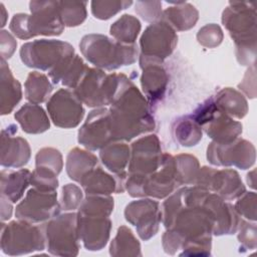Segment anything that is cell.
Wrapping results in <instances>:
<instances>
[{
    "mask_svg": "<svg viewBox=\"0 0 257 257\" xmlns=\"http://www.w3.org/2000/svg\"><path fill=\"white\" fill-rule=\"evenodd\" d=\"M25 98L34 104L47 101L53 91V84L49 78L41 72L31 71L24 83Z\"/></svg>",
    "mask_w": 257,
    "mask_h": 257,
    "instance_id": "33",
    "label": "cell"
},
{
    "mask_svg": "<svg viewBox=\"0 0 257 257\" xmlns=\"http://www.w3.org/2000/svg\"><path fill=\"white\" fill-rule=\"evenodd\" d=\"M174 156L164 153L161 167L149 175L128 174L125 180V191L133 198L166 199L178 188Z\"/></svg>",
    "mask_w": 257,
    "mask_h": 257,
    "instance_id": "5",
    "label": "cell"
},
{
    "mask_svg": "<svg viewBox=\"0 0 257 257\" xmlns=\"http://www.w3.org/2000/svg\"><path fill=\"white\" fill-rule=\"evenodd\" d=\"M99 159L112 174L125 173L131 159V148L124 142H112L100 149Z\"/></svg>",
    "mask_w": 257,
    "mask_h": 257,
    "instance_id": "30",
    "label": "cell"
},
{
    "mask_svg": "<svg viewBox=\"0 0 257 257\" xmlns=\"http://www.w3.org/2000/svg\"><path fill=\"white\" fill-rule=\"evenodd\" d=\"M0 71V113L6 115L11 113L21 100L22 88L4 59H1Z\"/></svg>",
    "mask_w": 257,
    "mask_h": 257,
    "instance_id": "26",
    "label": "cell"
},
{
    "mask_svg": "<svg viewBox=\"0 0 257 257\" xmlns=\"http://www.w3.org/2000/svg\"><path fill=\"white\" fill-rule=\"evenodd\" d=\"M17 41L14 36L5 29L0 31V54L1 59H9L15 52Z\"/></svg>",
    "mask_w": 257,
    "mask_h": 257,
    "instance_id": "49",
    "label": "cell"
},
{
    "mask_svg": "<svg viewBox=\"0 0 257 257\" xmlns=\"http://www.w3.org/2000/svg\"><path fill=\"white\" fill-rule=\"evenodd\" d=\"M23 132L30 135L42 134L50 128V119L38 104L25 103L14 114Z\"/></svg>",
    "mask_w": 257,
    "mask_h": 257,
    "instance_id": "27",
    "label": "cell"
},
{
    "mask_svg": "<svg viewBox=\"0 0 257 257\" xmlns=\"http://www.w3.org/2000/svg\"><path fill=\"white\" fill-rule=\"evenodd\" d=\"M98 164L97 157L88 150L73 148L66 157V173L74 182L80 183L82 177Z\"/></svg>",
    "mask_w": 257,
    "mask_h": 257,
    "instance_id": "32",
    "label": "cell"
},
{
    "mask_svg": "<svg viewBox=\"0 0 257 257\" xmlns=\"http://www.w3.org/2000/svg\"><path fill=\"white\" fill-rule=\"evenodd\" d=\"M117 74V86L108 109L114 140L127 142L153 132L156 122L146 96L125 74Z\"/></svg>",
    "mask_w": 257,
    "mask_h": 257,
    "instance_id": "2",
    "label": "cell"
},
{
    "mask_svg": "<svg viewBox=\"0 0 257 257\" xmlns=\"http://www.w3.org/2000/svg\"><path fill=\"white\" fill-rule=\"evenodd\" d=\"M174 166L179 186H194L200 170L198 159L190 154H180L174 157Z\"/></svg>",
    "mask_w": 257,
    "mask_h": 257,
    "instance_id": "37",
    "label": "cell"
},
{
    "mask_svg": "<svg viewBox=\"0 0 257 257\" xmlns=\"http://www.w3.org/2000/svg\"><path fill=\"white\" fill-rule=\"evenodd\" d=\"M206 203L215 219L213 235L223 236L235 234L241 218L235 211L234 206L211 192L206 197Z\"/></svg>",
    "mask_w": 257,
    "mask_h": 257,
    "instance_id": "24",
    "label": "cell"
},
{
    "mask_svg": "<svg viewBox=\"0 0 257 257\" xmlns=\"http://www.w3.org/2000/svg\"><path fill=\"white\" fill-rule=\"evenodd\" d=\"M173 136L183 147H194L198 145L203 137V131L196 120L190 115L177 118L173 124Z\"/></svg>",
    "mask_w": 257,
    "mask_h": 257,
    "instance_id": "35",
    "label": "cell"
},
{
    "mask_svg": "<svg viewBox=\"0 0 257 257\" xmlns=\"http://www.w3.org/2000/svg\"><path fill=\"white\" fill-rule=\"evenodd\" d=\"M117 80V73L107 74L102 69L88 67L73 92L88 107H105L110 104Z\"/></svg>",
    "mask_w": 257,
    "mask_h": 257,
    "instance_id": "10",
    "label": "cell"
},
{
    "mask_svg": "<svg viewBox=\"0 0 257 257\" xmlns=\"http://www.w3.org/2000/svg\"><path fill=\"white\" fill-rule=\"evenodd\" d=\"M247 183L251 188H255V170L247 174Z\"/></svg>",
    "mask_w": 257,
    "mask_h": 257,
    "instance_id": "53",
    "label": "cell"
},
{
    "mask_svg": "<svg viewBox=\"0 0 257 257\" xmlns=\"http://www.w3.org/2000/svg\"><path fill=\"white\" fill-rule=\"evenodd\" d=\"M1 250L10 256L43 251L46 246L44 229L32 223L18 220L1 224Z\"/></svg>",
    "mask_w": 257,
    "mask_h": 257,
    "instance_id": "6",
    "label": "cell"
},
{
    "mask_svg": "<svg viewBox=\"0 0 257 257\" xmlns=\"http://www.w3.org/2000/svg\"><path fill=\"white\" fill-rule=\"evenodd\" d=\"M178 43L176 30L163 19L150 24L140 38V55L164 61Z\"/></svg>",
    "mask_w": 257,
    "mask_h": 257,
    "instance_id": "15",
    "label": "cell"
},
{
    "mask_svg": "<svg viewBox=\"0 0 257 257\" xmlns=\"http://www.w3.org/2000/svg\"><path fill=\"white\" fill-rule=\"evenodd\" d=\"M47 251L56 256H77L79 236L77 230V213L58 214L48 220L44 226Z\"/></svg>",
    "mask_w": 257,
    "mask_h": 257,
    "instance_id": "8",
    "label": "cell"
},
{
    "mask_svg": "<svg viewBox=\"0 0 257 257\" xmlns=\"http://www.w3.org/2000/svg\"><path fill=\"white\" fill-rule=\"evenodd\" d=\"M0 12H1V27H4L5 24H6V21H7V18H8V13L5 9V6L3 3H0Z\"/></svg>",
    "mask_w": 257,
    "mask_h": 257,
    "instance_id": "52",
    "label": "cell"
},
{
    "mask_svg": "<svg viewBox=\"0 0 257 257\" xmlns=\"http://www.w3.org/2000/svg\"><path fill=\"white\" fill-rule=\"evenodd\" d=\"M238 241L243 249L254 250L257 247V228L255 222L240 219L238 225Z\"/></svg>",
    "mask_w": 257,
    "mask_h": 257,
    "instance_id": "46",
    "label": "cell"
},
{
    "mask_svg": "<svg viewBox=\"0 0 257 257\" xmlns=\"http://www.w3.org/2000/svg\"><path fill=\"white\" fill-rule=\"evenodd\" d=\"M60 211L56 191L45 192L32 188L16 206L15 216L18 220L38 224L47 222L60 214Z\"/></svg>",
    "mask_w": 257,
    "mask_h": 257,
    "instance_id": "13",
    "label": "cell"
},
{
    "mask_svg": "<svg viewBox=\"0 0 257 257\" xmlns=\"http://www.w3.org/2000/svg\"><path fill=\"white\" fill-rule=\"evenodd\" d=\"M124 218L136 227L140 238L148 241L156 236L162 222L160 204L150 198L133 201L125 206Z\"/></svg>",
    "mask_w": 257,
    "mask_h": 257,
    "instance_id": "17",
    "label": "cell"
},
{
    "mask_svg": "<svg viewBox=\"0 0 257 257\" xmlns=\"http://www.w3.org/2000/svg\"><path fill=\"white\" fill-rule=\"evenodd\" d=\"M87 2L58 1L61 20L66 27H75L84 22L87 16Z\"/></svg>",
    "mask_w": 257,
    "mask_h": 257,
    "instance_id": "39",
    "label": "cell"
},
{
    "mask_svg": "<svg viewBox=\"0 0 257 257\" xmlns=\"http://www.w3.org/2000/svg\"><path fill=\"white\" fill-rule=\"evenodd\" d=\"M0 200H1V221L4 222L11 218L13 207H12V202L9 201L6 197L1 195Z\"/></svg>",
    "mask_w": 257,
    "mask_h": 257,
    "instance_id": "51",
    "label": "cell"
},
{
    "mask_svg": "<svg viewBox=\"0 0 257 257\" xmlns=\"http://www.w3.org/2000/svg\"><path fill=\"white\" fill-rule=\"evenodd\" d=\"M58 184L57 175L49 170L35 167L31 173L30 185L40 191L54 192L58 188Z\"/></svg>",
    "mask_w": 257,
    "mask_h": 257,
    "instance_id": "42",
    "label": "cell"
},
{
    "mask_svg": "<svg viewBox=\"0 0 257 257\" xmlns=\"http://www.w3.org/2000/svg\"><path fill=\"white\" fill-rule=\"evenodd\" d=\"M213 99L223 112L233 118H243L249 109L244 94L232 87L222 88L213 96Z\"/></svg>",
    "mask_w": 257,
    "mask_h": 257,
    "instance_id": "31",
    "label": "cell"
},
{
    "mask_svg": "<svg viewBox=\"0 0 257 257\" xmlns=\"http://www.w3.org/2000/svg\"><path fill=\"white\" fill-rule=\"evenodd\" d=\"M173 6L163 11L162 19L169 23L176 31H186L193 28L198 19L199 11L188 2H174Z\"/></svg>",
    "mask_w": 257,
    "mask_h": 257,
    "instance_id": "28",
    "label": "cell"
},
{
    "mask_svg": "<svg viewBox=\"0 0 257 257\" xmlns=\"http://www.w3.org/2000/svg\"><path fill=\"white\" fill-rule=\"evenodd\" d=\"M114 201L108 195H86L83 198L77 213L87 216H101L109 217L113 211Z\"/></svg>",
    "mask_w": 257,
    "mask_h": 257,
    "instance_id": "38",
    "label": "cell"
},
{
    "mask_svg": "<svg viewBox=\"0 0 257 257\" xmlns=\"http://www.w3.org/2000/svg\"><path fill=\"white\" fill-rule=\"evenodd\" d=\"M222 24L235 45L240 65L251 66L256 58V8L253 2L230 1L222 12Z\"/></svg>",
    "mask_w": 257,
    "mask_h": 257,
    "instance_id": "3",
    "label": "cell"
},
{
    "mask_svg": "<svg viewBox=\"0 0 257 257\" xmlns=\"http://www.w3.org/2000/svg\"><path fill=\"white\" fill-rule=\"evenodd\" d=\"M17 126L9 124L1 131V157L0 164L4 168H22L28 164L31 157V150L28 142L17 137Z\"/></svg>",
    "mask_w": 257,
    "mask_h": 257,
    "instance_id": "22",
    "label": "cell"
},
{
    "mask_svg": "<svg viewBox=\"0 0 257 257\" xmlns=\"http://www.w3.org/2000/svg\"><path fill=\"white\" fill-rule=\"evenodd\" d=\"M135 10L143 20L151 24L162 20L163 17L161 1H138Z\"/></svg>",
    "mask_w": 257,
    "mask_h": 257,
    "instance_id": "47",
    "label": "cell"
},
{
    "mask_svg": "<svg viewBox=\"0 0 257 257\" xmlns=\"http://www.w3.org/2000/svg\"><path fill=\"white\" fill-rule=\"evenodd\" d=\"M31 172L28 169L16 171L2 170L0 192L12 203L18 202L24 195L25 190L30 185Z\"/></svg>",
    "mask_w": 257,
    "mask_h": 257,
    "instance_id": "29",
    "label": "cell"
},
{
    "mask_svg": "<svg viewBox=\"0 0 257 257\" xmlns=\"http://www.w3.org/2000/svg\"><path fill=\"white\" fill-rule=\"evenodd\" d=\"M250 82H255V64L249 66L247 69L243 80L238 84V88L242 90L248 97H255V89L250 86Z\"/></svg>",
    "mask_w": 257,
    "mask_h": 257,
    "instance_id": "50",
    "label": "cell"
},
{
    "mask_svg": "<svg viewBox=\"0 0 257 257\" xmlns=\"http://www.w3.org/2000/svg\"><path fill=\"white\" fill-rule=\"evenodd\" d=\"M208 162L217 167H236L241 170L251 168L256 161V150L253 144L244 139L230 143L211 142L207 148Z\"/></svg>",
    "mask_w": 257,
    "mask_h": 257,
    "instance_id": "11",
    "label": "cell"
},
{
    "mask_svg": "<svg viewBox=\"0 0 257 257\" xmlns=\"http://www.w3.org/2000/svg\"><path fill=\"white\" fill-rule=\"evenodd\" d=\"M79 240L89 251H99L109 240L111 221L109 217L87 216L77 213Z\"/></svg>",
    "mask_w": 257,
    "mask_h": 257,
    "instance_id": "21",
    "label": "cell"
},
{
    "mask_svg": "<svg viewBox=\"0 0 257 257\" xmlns=\"http://www.w3.org/2000/svg\"><path fill=\"white\" fill-rule=\"evenodd\" d=\"M75 54L73 46L57 39H37L21 45L20 59L30 68L50 71L63 59Z\"/></svg>",
    "mask_w": 257,
    "mask_h": 257,
    "instance_id": "9",
    "label": "cell"
},
{
    "mask_svg": "<svg viewBox=\"0 0 257 257\" xmlns=\"http://www.w3.org/2000/svg\"><path fill=\"white\" fill-rule=\"evenodd\" d=\"M87 69L88 66L83 59L79 55L73 54L48 71V75L53 84L61 83L68 88L74 89Z\"/></svg>",
    "mask_w": 257,
    "mask_h": 257,
    "instance_id": "25",
    "label": "cell"
},
{
    "mask_svg": "<svg viewBox=\"0 0 257 257\" xmlns=\"http://www.w3.org/2000/svg\"><path fill=\"white\" fill-rule=\"evenodd\" d=\"M234 209L240 217L248 221H256V193L244 192L234 205Z\"/></svg>",
    "mask_w": 257,
    "mask_h": 257,
    "instance_id": "45",
    "label": "cell"
},
{
    "mask_svg": "<svg viewBox=\"0 0 257 257\" xmlns=\"http://www.w3.org/2000/svg\"><path fill=\"white\" fill-rule=\"evenodd\" d=\"M28 14V29L30 37L38 35L58 36L64 30L58 1H30Z\"/></svg>",
    "mask_w": 257,
    "mask_h": 257,
    "instance_id": "18",
    "label": "cell"
},
{
    "mask_svg": "<svg viewBox=\"0 0 257 257\" xmlns=\"http://www.w3.org/2000/svg\"><path fill=\"white\" fill-rule=\"evenodd\" d=\"M35 167L49 170L58 176L63 168L62 155L54 148H42L35 156Z\"/></svg>",
    "mask_w": 257,
    "mask_h": 257,
    "instance_id": "41",
    "label": "cell"
},
{
    "mask_svg": "<svg viewBox=\"0 0 257 257\" xmlns=\"http://www.w3.org/2000/svg\"><path fill=\"white\" fill-rule=\"evenodd\" d=\"M46 108L50 120L61 128L77 126L84 116L82 102L69 88H60L47 100Z\"/></svg>",
    "mask_w": 257,
    "mask_h": 257,
    "instance_id": "16",
    "label": "cell"
},
{
    "mask_svg": "<svg viewBox=\"0 0 257 257\" xmlns=\"http://www.w3.org/2000/svg\"><path fill=\"white\" fill-rule=\"evenodd\" d=\"M139 63L142 69V90L153 108L166 94L169 84V74L162 60L139 55Z\"/></svg>",
    "mask_w": 257,
    "mask_h": 257,
    "instance_id": "20",
    "label": "cell"
},
{
    "mask_svg": "<svg viewBox=\"0 0 257 257\" xmlns=\"http://www.w3.org/2000/svg\"><path fill=\"white\" fill-rule=\"evenodd\" d=\"M82 200L83 192L77 185L68 183L62 187L61 199L59 202L61 211L73 212L78 210Z\"/></svg>",
    "mask_w": 257,
    "mask_h": 257,
    "instance_id": "43",
    "label": "cell"
},
{
    "mask_svg": "<svg viewBox=\"0 0 257 257\" xmlns=\"http://www.w3.org/2000/svg\"><path fill=\"white\" fill-rule=\"evenodd\" d=\"M224 38L222 28L216 23H209L201 27L197 33L198 42L207 48L219 46Z\"/></svg>",
    "mask_w": 257,
    "mask_h": 257,
    "instance_id": "44",
    "label": "cell"
},
{
    "mask_svg": "<svg viewBox=\"0 0 257 257\" xmlns=\"http://www.w3.org/2000/svg\"><path fill=\"white\" fill-rule=\"evenodd\" d=\"M163 155L161 142L157 135H148L131 145L128 174L149 175L156 172L162 165Z\"/></svg>",
    "mask_w": 257,
    "mask_h": 257,
    "instance_id": "19",
    "label": "cell"
},
{
    "mask_svg": "<svg viewBox=\"0 0 257 257\" xmlns=\"http://www.w3.org/2000/svg\"><path fill=\"white\" fill-rule=\"evenodd\" d=\"M109 254L113 257L142 256L141 243L128 227L121 225L117 228L109 245Z\"/></svg>",
    "mask_w": 257,
    "mask_h": 257,
    "instance_id": "34",
    "label": "cell"
},
{
    "mask_svg": "<svg viewBox=\"0 0 257 257\" xmlns=\"http://www.w3.org/2000/svg\"><path fill=\"white\" fill-rule=\"evenodd\" d=\"M28 14L26 13H17L15 14L9 24L10 31L17 38L22 40L30 39L29 29H28Z\"/></svg>",
    "mask_w": 257,
    "mask_h": 257,
    "instance_id": "48",
    "label": "cell"
},
{
    "mask_svg": "<svg viewBox=\"0 0 257 257\" xmlns=\"http://www.w3.org/2000/svg\"><path fill=\"white\" fill-rule=\"evenodd\" d=\"M133 4L131 0H111V1H91L90 9L92 15L100 20H107L116 15L121 10L128 8Z\"/></svg>",
    "mask_w": 257,
    "mask_h": 257,
    "instance_id": "40",
    "label": "cell"
},
{
    "mask_svg": "<svg viewBox=\"0 0 257 257\" xmlns=\"http://www.w3.org/2000/svg\"><path fill=\"white\" fill-rule=\"evenodd\" d=\"M77 142L88 151L100 150L106 145L116 142L108 107L92 109L78 130Z\"/></svg>",
    "mask_w": 257,
    "mask_h": 257,
    "instance_id": "14",
    "label": "cell"
},
{
    "mask_svg": "<svg viewBox=\"0 0 257 257\" xmlns=\"http://www.w3.org/2000/svg\"><path fill=\"white\" fill-rule=\"evenodd\" d=\"M141 29L142 24L137 17L123 14L110 25L109 33L113 39L120 43L135 44Z\"/></svg>",
    "mask_w": 257,
    "mask_h": 257,
    "instance_id": "36",
    "label": "cell"
},
{
    "mask_svg": "<svg viewBox=\"0 0 257 257\" xmlns=\"http://www.w3.org/2000/svg\"><path fill=\"white\" fill-rule=\"evenodd\" d=\"M194 186L214 193L225 201H233L246 191L237 171L232 169L217 170L208 166L200 167Z\"/></svg>",
    "mask_w": 257,
    "mask_h": 257,
    "instance_id": "12",
    "label": "cell"
},
{
    "mask_svg": "<svg viewBox=\"0 0 257 257\" xmlns=\"http://www.w3.org/2000/svg\"><path fill=\"white\" fill-rule=\"evenodd\" d=\"M209 191L198 186L178 188L162 204V237L169 255L210 256L215 219L206 203Z\"/></svg>",
    "mask_w": 257,
    "mask_h": 257,
    "instance_id": "1",
    "label": "cell"
},
{
    "mask_svg": "<svg viewBox=\"0 0 257 257\" xmlns=\"http://www.w3.org/2000/svg\"><path fill=\"white\" fill-rule=\"evenodd\" d=\"M79 48L85 59L96 68L115 70L134 64L139 57L137 44H123L106 35L90 33L84 35Z\"/></svg>",
    "mask_w": 257,
    "mask_h": 257,
    "instance_id": "4",
    "label": "cell"
},
{
    "mask_svg": "<svg viewBox=\"0 0 257 257\" xmlns=\"http://www.w3.org/2000/svg\"><path fill=\"white\" fill-rule=\"evenodd\" d=\"M202 131L216 143H230L243 132L242 123L223 112L215 103L213 96L202 102L191 114Z\"/></svg>",
    "mask_w": 257,
    "mask_h": 257,
    "instance_id": "7",
    "label": "cell"
},
{
    "mask_svg": "<svg viewBox=\"0 0 257 257\" xmlns=\"http://www.w3.org/2000/svg\"><path fill=\"white\" fill-rule=\"evenodd\" d=\"M126 178L127 172L112 176L101 167L96 166L82 177L79 184L86 195L108 196L113 193H123L125 191Z\"/></svg>",
    "mask_w": 257,
    "mask_h": 257,
    "instance_id": "23",
    "label": "cell"
}]
</instances>
